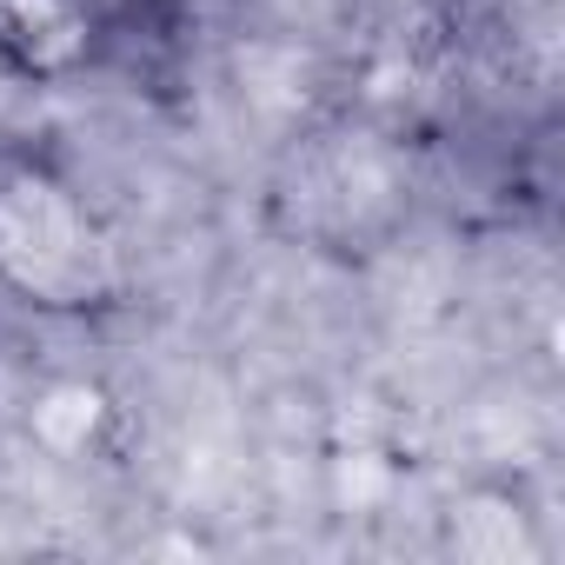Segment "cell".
I'll use <instances>...</instances> for the list:
<instances>
[{
	"mask_svg": "<svg viewBox=\"0 0 565 565\" xmlns=\"http://www.w3.org/2000/svg\"><path fill=\"white\" fill-rule=\"evenodd\" d=\"M114 61L100 0H0V81L28 94L81 87Z\"/></svg>",
	"mask_w": 565,
	"mask_h": 565,
	"instance_id": "3",
	"label": "cell"
},
{
	"mask_svg": "<svg viewBox=\"0 0 565 565\" xmlns=\"http://www.w3.org/2000/svg\"><path fill=\"white\" fill-rule=\"evenodd\" d=\"M419 206V134L360 114L327 107L307 127L287 134L273 173H266V220L279 239L320 259H373L386 253Z\"/></svg>",
	"mask_w": 565,
	"mask_h": 565,
	"instance_id": "2",
	"label": "cell"
},
{
	"mask_svg": "<svg viewBox=\"0 0 565 565\" xmlns=\"http://www.w3.org/2000/svg\"><path fill=\"white\" fill-rule=\"evenodd\" d=\"M21 433L54 459V466H100L127 439V406L107 380L94 373H54L28 393Z\"/></svg>",
	"mask_w": 565,
	"mask_h": 565,
	"instance_id": "5",
	"label": "cell"
},
{
	"mask_svg": "<svg viewBox=\"0 0 565 565\" xmlns=\"http://www.w3.org/2000/svg\"><path fill=\"white\" fill-rule=\"evenodd\" d=\"M433 545L459 565H539L545 558V512L519 479H466L433 512Z\"/></svg>",
	"mask_w": 565,
	"mask_h": 565,
	"instance_id": "4",
	"label": "cell"
},
{
	"mask_svg": "<svg viewBox=\"0 0 565 565\" xmlns=\"http://www.w3.org/2000/svg\"><path fill=\"white\" fill-rule=\"evenodd\" d=\"M0 300L54 327H100L134 300L120 226L94 186L34 140H0Z\"/></svg>",
	"mask_w": 565,
	"mask_h": 565,
	"instance_id": "1",
	"label": "cell"
}]
</instances>
